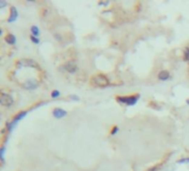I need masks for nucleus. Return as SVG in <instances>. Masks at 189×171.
I'll return each mask as SVG.
<instances>
[{
    "label": "nucleus",
    "mask_w": 189,
    "mask_h": 171,
    "mask_svg": "<svg viewBox=\"0 0 189 171\" xmlns=\"http://www.w3.org/2000/svg\"><path fill=\"white\" fill-rule=\"evenodd\" d=\"M93 83L97 87H107L109 86V80L103 75H96L93 78Z\"/></svg>",
    "instance_id": "1"
},
{
    "label": "nucleus",
    "mask_w": 189,
    "mask_h": 171,
    "mask_svg": "<svg viewBox=\"0 0 189 171\" xmlns=\"http://www.w3.org/2000/svg\"><path fill=\"white\" fill-rule=\"evenodd\" d=\"M138 98H139V95H136V96H129V97H118L117 99L118 101L120 102H124L128 106H132L135 103L137 102Z\"/></svg>",
    "instance_id": "2"
},
{
    "label": "nucleus",
    "mask_w": 189,
    "mask_h": 171,
    "mask_svg": "<svg viewBox=\"0 0 189 171\" xmlns=\"http://www.w3.org/2000/svg\"><path fill=\"white\" fill-rule=\"evenodd\" d=\"M0 103L2 105V106H6V107H10L14 105V98L10 96V95H8V93H1V96H0Z\"/></svg>",
    "instance_id": "3"
},
{
    "label": "nucleus",
    "mask_w": 189,
    "mask_h": 171,
    "mask_svg": "<svg viewBox=\"0 0 189 171\" xmlns=\"http://www.w3.org/2000/svg\"><path fill=\"white\" fill-rule=\"evenodd\" d=\"M61 69L66 70V71L69 72V73H75V72L77 71L78 67H77V63H76L75 61H69V62H67Z\"/></svg>",
    "instance_id": "4"
},
{
    "label": "nucleus",
    "mask_w": 189,
    "mask_h": 171,
    "mask_svg": "<svg viewBox=\"0 0 189 171\" xmlns=\"http://www.w3.org/2000/svg\"><path fill=\"white\" fill-rule=\"evenodd\" d=\"M18 63H19V66H27V67H31V68H38L37 62L31 60V59H22Z\"/></svg>",
    "instance_id": "5"
},
{
    "label": "nucleus",
    "mask_w": 189,
    "mask_h": 171,
    "mask_svg": "<svg viewBox=\"0 0 189 171\" xmlns=\"http://www.w3.org/2000/svg\"><path fill=\"white\" fill-rule=\"evenodd\" d=\"M38 87V82L37 80H34V79H31V80H28L24 83V88L27 90H32L34 88H37Z\"/></svg>",
    "instance_id": "6"
},
{
    "label": "nucleus",
    "mask_w": 189,
    "mask_h": 171,
    "mask_svg": "<svg viewBox=\"0 0 189 171\" xmlns=\"http://www.w3.org/2000/svg\"><path fill=\"white\" fill-rule=\"evenodd\" d=\"M52 113H54V117L57 118V119H60V118H64V117L67 116V112H66L65 110L60 109V108H56Z\"/></svg>",
    "instance_id": "7"
},
{
    "label": "nucleus",
    "mask_w": 189,
    "mask_h": 171,
    "mask_svg": "<svg viewBox=\"0 0 189 171\" xmlns=\"http://www.w3.org/2000/svg\"><path fill=\"white\" fill-rule=\"evenodd\" d=\"M169 77H170V72L167 71V70L160 71V72H159V75H158V78L160 79V80H162V81H165V80L169 79Z\"/></svg>",
    "instance_id": "8"
},
{
    "label": "nucleus",
    "mask_w": 189,
    "mask_h": 171,
    "mask_svg": "<svg viewBox=\"0 0 189 171\" xmlns=\"http://www.w3.org/2000/svg\"><path fill=\"white\" fill-rule=\"evenodd\" d=\"M5 39H6V42L9 44V45H15V44H16V37H15L14 34H7Z\"/></svg>",
    "instance_id": "9"
},
{
    "label": "nucleus",
    "mask_w": 189,
    "mask_h": 171,
    "mask_svg": "<svg viewBox=\"0 0 189 171\" xmlns=\"http://www.w3.org/2000/svg\"><path fill=\"white\" fill-rule=\"evenodd\" d=\"M18 17V12H17V9L15 7H11V16L9 17V19L8 20L10 21V22H12V21L16 20V18Z\"/></svg>",
    "instance_id": "10"
},
{
    "label": "nucleus",
    "mask_w": 189,
    "mask_h": 171,
    "mask_svg": "<svg viewBox=\"0 0 189 171\" xmlns=\"http://www.w3.org/2000/svg\"><path fill=\"white\" fill-rule=\"evenodd\" d=\"M30 30H31V34H32V36H34V37H38V36H39V34H40V32H39V28H38L37 26H32Z\"/></svg>",
    "instance_id": "11"
},
{
    "label": "nucleus",
    "mask_w": 189,
    "mask_h": 171,
    "mask_svg": "<svg viewBox=\"0 0 189 171\" xmlns=\"http://www.w3.org/2000/svg\"><path fill=\"white\" fill-rule=\"evenodd\" d=\"M185 60L189 61V47L185 49Z\"/></svg>",
    "instance_id": "12"
},
{
    "label": "nucleus",
    "mask_w": 189,
    "mask_h": 171,
    "mask_svg": "<svg viewBox=\"0 0 189 171\" xmlns=\"http://www.w3.org/2000/svg\"><path fill=\"white\" fill-rule=\"evenodd\" d=\"M60 96V92H59L58 90H54L51 92V97L52 98H57V97H59Z\"/></svg>",
    "instance_id": "13"
},
{
    "label": "nucleus",
    "mask_w": 189,
    "mask_h": 171,
    "mask_svg": "<svg viewBox=\"0 0 189 171\" xmlns=\"http://www.w3.org/2000/svg\"><path fill=\"white\" fill-rule=\"evenodd\" d=\"M30 39H31V41H32L34 44H39V39H38L37 37H34V36H32V34H31Z\"/></svg>",
    "instance_id": "14"
},
{
    "label": "nucleus",
    "mask_w": 189,
    "mask_h": 171,
    "mask_svg": "<svg viewBox=\"0 0 189 171\" xmlns=\"http://www.w3.org/2000/svg\"><path fill=\"white\" fill-rule=\"evenodd\" d=\"M5 6H6V2H5V1H1V4H0V7L4 8Z\"/></svg>",
    "instance_id": "15"
},
{
    "label": "nucleus",
    "mask_w": 189,
    "mask_h": 171,
    "mask_svg": "<svg viewBox=\"0 0 189 171\" xmlns=\"http://www.w3.org/2000/svg\"><path fill=\"white\" fill-rule=\"evenodd\" d=\"M117 131H118V128H117V127H116V128H113V130H112V134H115V132H117Z\"/></svg>",
    "instance_id": "16"
},
{
    "label": "nucleus",
    "mask_w": 189,
    "mask_h": 171,
    "mask_svg": "<svg viewBox=\"0 0 189 171\" xmlns=\"http://www.w3.org/2000/svg\"><path fill=\"white\" fill-rule=\"evenodd\" d=\"M100 6H106V5H108V2H100Z\"/></svg>",
    "instance_id": "17"
},
{
    "label": "nucleus",
    "mask_w": 189,
    "mask_h": 171,
    "mask_svg": "<svg viewBox=\"0 0 189 171\" xmlns=\"http://www.w3.org/2000/svg\"><path fill=\"white\" fill-rule=\"evenodd\" d=\"M187 103H188V105H189V100H188V101H187Z\"/></svg>",
    "instance_id": "18"
}]
</instances>
